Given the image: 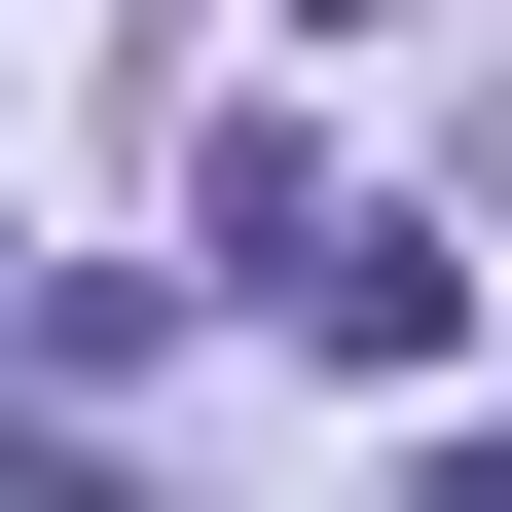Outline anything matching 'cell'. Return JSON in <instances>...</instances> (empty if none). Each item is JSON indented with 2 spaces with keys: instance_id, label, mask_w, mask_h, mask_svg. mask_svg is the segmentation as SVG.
<instances>
[{
  "instance_id": "6da1fadb",
  "label": "cell",
  "mask_w": 512,
  "mask_h": 512,
  "mask_svg": "<svg viewBox=\"0 0 512 512\" xmlns=\"http://www.w3.org/2000/svg\"><path fill=\"white\" fill-rule=\"evenodd\" d=\"M256 293H293V366H366V403H403V366L476 330V220H366V183H330V220L256 256Z\"/></svg>"
},
{
  "instance_id": "7a4b0ae2",
  "label": "cell",
  "mask_w": 512,
  "mask_h": 512,
  "mask_svg": "<svg viewBox=\"0 0 512 512\" xmlns=\"http://www.w3.org/2000/svg\"><path fill=\"white\" fill-rule=\"evenodd\" d=\"M403 512H512V439H439V476H403Z\"/></svg>"
}]
</instances>
